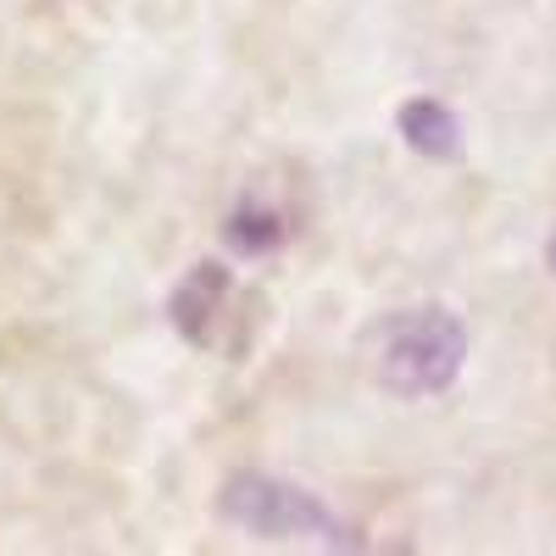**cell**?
I'll list each match as a JSON object with an SVG mask.
<instances>
[{"instance_id":"1","label":"cell","mask_w":556,"mask_h":556,"mask_svg":"<svg viewBox=\"0 0 556 556\" xmlns=\"http://www.w3.org/2000/svg\"><path fill=\"white\" fill-rule=\"evenodd\" d=\"M462 362H468V329L440 306H417V312L390 317L374 340V379L406 401L451 390Z\"/></svg>"},{"instance_id":"2","label":"cell","mask_w":556,"mask_h":556,"mask_svg":"<svg viewBox=\"0 0 556 556\" xmlns=\"http://www.w3.org/2000/svg\"><path fill=\"white\" fill-rule=\"evenodd\" d=\"M217 513L235 529H245L256 540H278V545H295V540H317L329 551L356 545L351 529L317 495H306L285 479H267V473H235L217 495Z\"/></svg>"},{"instance_id":"3","label":"cell","mask_w":556,"mask_h":556,"mask_svg":"<svg viewBox=\"0 0 556 556\" xmlns=\"http://www.w3.org/2000/svg\"><path fill=\"white\" fill-rule=\"evenodd\" d=\"M228 290H235V278H228L223 262H195L190 273H184V285L173 290V301H167L173 329L190 340V345H212V340H217V317H223Z\"/></svg>"},{"instance_id":"4","label":"cell","mask_w":556,"mask_h":556,"mask_svg":"<svg viewBox=\"0 0 556 556\" xmlns=\"http://www.w3.org/2000/svg\"><path fill=\"white\" fill-rule=\"evenodd\" d=\"M395 123H401V139L417 156H434V162L462 156V123L451 117V106H440V101H406Z\"/></svg>"},{"instance_id":"5","label":"cell","mask_w":556,"mask_h":556,"mask_svg":"<svg viewBox=\"0 0 556 556\" xmlns=\"http://www.w3.org/2000/svg\"><path fill=\"white\" fill-rule=\"evenodd\" d=\"M223 235H228V245L245 251V256H267V251L285 245L290 228L278 223V212H267V206H240L235 217L223 223Z\"/></svg>"}]
</instances>
